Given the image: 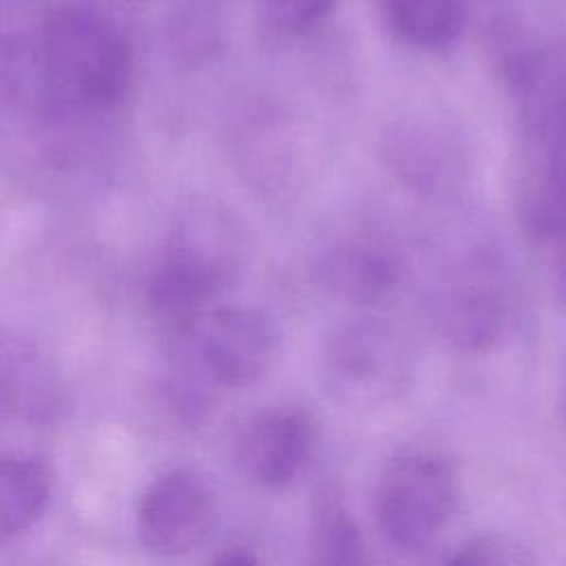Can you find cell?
Wrapping results in <instances>:
<instances>
[{"instance_id":"7c38bea8","label":"cell","mask_w":566,"mask_h":566,"mask_svg":"<svg viewBox=\"0 0 566 566\" xmlns=\"http://www.w3.org/2000/svg\"><path fill=\"white\" fill-rule=\"evenodd\" d=\"M440 329L458 349H482L500 329V312L489 296L464 294L442 310Z\"/></svg>"},{"instance_id":"3957f363","label":"cell","mask_w":566,"mask_h":566,"mask_svg":"<svg viewBox=\"0 0 566 566\" xmlns=\"http://www.w3.org/2000/svg\"><path fill=\"white\" fill-rule=\"evenodd\" d=\"M327 391L354 407H374L391 400L407 378V356L380 321L358 318L338 327L323 354Z\"/></svg>"},{"instance_id":"5b68a950","label":"cell","mask_w":566,"mask_h":566,"mask_svg":"<svg viewBox=\"0 0 566 566\" xmlns=\"http://www.w3.org/2000/svg\"><path fill=\"white\" fill-rule=\"evenodd\" d=\"M206 374L223 387H248L274 363L276 327L256 307H221L208 314L197 336Z\"/></svg>"},{"instance_id":"5bb4252c","label":"cell","mask_w":566,"mask_h":566,"mask_svg":"<svg viewBox=\"0 0 566 566\" xmlns=\"http://www.w3.org/2000/svg\"><path fill=\"white\" fill-rule=\"evenodd\" d=\"M449 566H537V562L522 542L491 533L467 542Z\"/></svg>"},{"instance_id":"8fae6325","label":"cell","mask_w":566,"mask_h":566,"mask_svg":"<svg viewBox=\"0 0 566 566\" xmlns=\"http://www.w3.org/2000/svg\"><path fill=\"white\" fill-rule=\"evenodd\" d=\"M312 566H371L365 539L340 504L327 502L318 511L312 537Z\"/></svg>"},{"instance_id":"9a60e30c","label":"cell","mask_w":566,"mask_h":566,"mask_svg":"<svg viewBox=\"0 0 566 566\" xmlns=\"http://www.w3.org/2000/svg\"><path fill=\"white\" fill-rule=\"evenodd\" d=\"M336 0H263V15L270 27L283 33H303L318 27Z\"/></svg>"},{"instance_id":"e0dca14e","label":"cell","mask_w":566,"mask_h":566,"mask_svg":"<svg viewBox=\"0 0 566 566\" xmlns=\"http://www.w3.org/2000/svg\"><path fill=\"white\" fill-rule=\"evenodd\" d=\"M553 290L562 305H566V248L559 252L555 261V274H553Z\"/></svg>"},{"instance_id":"52a82bcc","label":"cell","mask_w":566,"mask_h":566,"mask_svg":"<svg viewBox=\"0 0 566 566\" xmlns=\"http://www.w3.org/2000/svg\"><path fill=\"white\" fill-rule=\"evenodd\" d=\"M314 447V422L301 409H270L241 433L239 460L261 486L283 489L305 469Z\"/></svg>"},{"instance_id":"4fadbf2b","label":"cell","mask_w":566,"mask_h":566,"mask_svg":"<svg viewBox=\"0 0 566 566\" xmlns=\"http://www.w3.org/2000/svg\"><path fill=\"white\" fill-rule=\"evenodd\" d=\"M327 276L332 287L347 298L369 301L385 294L394 272L389 261L378 252L356 248L336 254L327 268Z\"/></svg>"},{"instance_id":"ba28073f","label":"cell","mask_w":566,"mask_h":566,"mask_svg":"<svg viewBox=\"0 0 566 566\" xmlns=\"http://www.w3.org/2000/svg\"><path fill=\"white\" fill-rule=\"evenodd\" d=\"M51 469L31 453H0V546L24 533L51 497Z\"/></svg>"},{"instance_id":"7a4b0ae2","label":"cell","mask_w":566,"mask_h":566,"mask_svg":"<svg viewBox=\"0 0 566 566\" xmlns=\"http://www.w3.org/2000/svg\"><path fill=\"white\" fill-rule=\"evenodd\" d=\"M453 502L451 467L433 453H407L396 458L380 480L378 524L394 546L420 548L442 528Z\"/></svg>"},{"instance_id":"30bf717a","label":"cell","mask_w":566,"mask_h":566,"mask_svg":"<svg viewBox=\"0 0 566 566\" xmlns=\"http://www.w3.org/2000/svg\"><path fill=\"white\" fill-rule=\"evenodd\" d=\"M539 137L548 161L531 199V223L546 237H566V122Z\"/></svg>"},{"instance_id":"2e32d148","label":"cell","mask_w":566,"mask_h":566,"mask_svg":"<svg viewBox=\"0 0 566 566\" xmlns=\"http://www.w3.org/2000/svg\"><path fill=\"white\" fill-rule=\"evenodd\" d=\"M210 566H259V562L248 551L232 548V551H226V553L217 555Z\"/></svg>"},{"instance_id":"9c48e42d","label":"cell","mask_w":566,"mask_h":566,"mask_svg":"<svg viewBox=\"0 0 566 566\" xmlns=\"http://www.w3.org/2000/svg\"><path fill=\"white\" fill-rule=\"evenodd\" d=\"M387 13L405 40L427 49L453 42L464 22L460 0H387Z\"/></svg>"},{"instance_id":"8992f818","label":"cell","mask_w":566,"mask_h":566,"mask_svg":"<svg viewBox=\"0 0 566 566\" xmlns=\"http://www.w3.org/2000/svg\"><path fill=\"white\" fill-rule=\"evenodd\" d=\"M234 239L228 223L212 239H181L150 276L148 298L153 307L170 316L192 314L226 285L234 272Z\"/></svg>"},{"instance_id":"6da1fadb","label":"cell","mask_w":566,"mask_h":566,"mask_svg":"<svg viewBox=\"0 0 566 566\" xmlns=\"http://www.w3.org/2000/svg\"><path fill=\"white\" fill-rule=\"evenodd\" d=\"M46 66L69 99L93 111L117 106L133 77V57L124 38L84 11H64L51 20Z\"/></svg>"},{"instance_id":"277c9868","label":"cell","mask_w":566,"mask_h":566,"mask_svg":"<svg viewBox=\"0 0 566 566\" xmlns=\"http://www.w3.org/2000/svg\"><path fill=\"white\" fill-rule=\"evenodd\" d=\"M214 524V495L203 478L172 469L148 484L137 506V535L146 551L161 557L197 548Z\"/></svg>"}]
</instances>
